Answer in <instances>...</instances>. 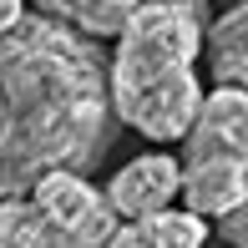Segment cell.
Segmentation results:
<instances>
[{
	"label": "cell",
	"mask_w": 248,
	"mask_h": 248,
	"mask_svg": "<svg viewBox=\"0 0 248 248\" xmlns=\"http://www.w3.org/2000/svg\"><path fill=\"white\" fill-rule=\"evenodd\" d=\"M0 193L26 198L51 172L96 167L111 132V56L101 41L31 10L0 41Z\"/></svg>",
	"instance_id": "obj_1"
},
{
	"label": "cell",
	"mask_w": 248,
	"mask_h": 248,
	"mask_svg": "<svg viewBox=\"0 0 248 248\" xmlns=\"http://www.w3.org/2000/svg\"><path fill=\"white\" fill-rule=\"evenodd\" d=\"M208 46V0H147L111 51V107L152 142H187L202 111L198 51Z\"/></svg>",
	"instance_id": "obj_2"
},
{
	"label": "cell",
	"mask_w": 248,
	"mask_h": 248,
	"mask_svg": "<svg viewBox=\"0 0 248 248\" xmlns=\"http://www.w3.org/2000/svg\"><path fill=\"white\" fill-rule=\"evenodd\" d=\"M26 198L36 202L51 248H111L122 233L107 187H96L86 172H51Z\"/></svg>",
	"instance_id": "obj_3"
},
{
	"label": "cell",
	"mask_w": 248,
	"mask_h": 248,
	"mask_svg": "<svg viewBox=\"0 0 248 248\" xmlns=\"http://www.w3.org/2000/svg\"><path fill=\"white\" fill-rule=\"evenodd\" d=\"M107 198L122 223L172 213V202H183V162L167 152H142L107 177Z\"/></svg>",
	"instance_id": "obj_4"
},
{
	"label": "cell",
	"mask_w": 248,
	"mask_h": 248,
	"mask_svg": "<svg viewBox=\"0 0 248 248\" xmlns=\"http://www.w3.org/2000/svg\"><path fill=\"white\" fill-rule=\"evenodd\" d=\"M248 198V162L228 152H213V147H193L187 142V157H183V208L193 218H228L238 213Z\"/></svg>",
	"instance_id": "obj_5"
},
{
	"label": "cell",
	"mask_w": 248,
	"mask_h": 248,
	"mask_svg": "<svg viewBox=\"0 0 248 248\" xmlns=\"http://www.w3.org/2000/svg\"><path fill=\"white\" fill-rule=\"evenodd\" d=\"M187 142H193V147H213V152H228V157H238V162H248V92L213 86Z\"/></svg>",
	"instance_id": "obj_6"
},
{
	"label": "cell",
	"mask_w": 248,
	"mask_h": 248,
	"mask_svg": "<svg viewBox=\"0 0 248 248\" xmlns=\"http://www.w3.org/2000/svg\"><path fill=\"white\" fill-rule=\"evenodd\" d=\"M208 76L213 86L248 92V0H233L208 26Z\"/></svg>",
	"instance_id": "obj_7"
},
{
	"label": "cell",
	"mask_w": 248,
	"mask_h": 248,
	"mask_svg": "<svg viewBox=\"0 0 248 248\" xmlns=\"http://www.w3.org/2000/svg\"><path fill=\"white\" fill-rule=\"evenodd\" d=\"M31 5H36L41 16H51V20H61V26L81 31V36H92V41H107V36L122 41V31L137 20L142 0H31Z\"/></svg>",
	"instance_id": "obj_8"
},
{
	"label": "cell",
	"mask_w": 248,
	"mask_h": 248,
	"mask_svg": "<svg viewBox=\"0 0 248 248\" xmlns=\"http://www.w3.org/2000/svg\"><path fill=\"white\" fill-rule=\"evenodd\" d=\"M202 238H208L202 218H193L187 208H172V213H157V218H142V223H122L111 248H202Z\"/></svg>",
	"instance_id": "obj_9"
},
{
	"label": "cell",
	"mask_w": 248,
	"mask_h": 248,
	"mask_svg": "<svg viewBox=\"0 0 248 248\" xmlns=\"http://www.w3.org/2000/svg\"><path fill=\"white\" fill-rule=\"evenodd\" d=\"M0 248H51L46 223H41L31 198H5L0 202Z\"/></svg>",
	"instance_id": "obj_10"
},
{
	"label": "cell",
	"mask_w": 248,
	"mask_h": 248,
	"mask_svg": "<svg viewBox=\"0 0 248 248\" xmlns=\"http://www.w3.org/2000/svg\"><path fill=\"white\" fill-rule=\"evenodd\" d=\"M218 233H223V243H228V248H248V198H243L238 213H228V218L218 223Z\"/></svg>",
	"instance_id": "obj_11"
},
{
	"label": "cell",
	"mask_w": 248,
	"mask_h": 248,
	"mask_svg": "<svg viewBox=\"0 0 248 248\" xmlns=\"http://www.w3.org/2000/svg\"><path fill=\"white\" fill-rule=\"evenodd\" d=\"M26 16H31L26 0H0V31H5V36H10L16 26H26Z\"/></svg>",
	"instance_id": "obj_12"
},
{
	"label": "cell",
	"mask_w": 248,
	"mask_h": 248,
	"mask_svg": "<svg viewBox=\"0 0 248 248\" xmlns=\"http://www.w3.org/2000/svg\"><path fill=\"white\" fill-rule=\"evenodd\" d=\"M142 5H147V0H142ZM162 5H193V0H162Z\"/></svg>",
	"instance_id": "obj_13"
}]
</instances>
